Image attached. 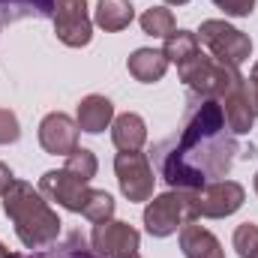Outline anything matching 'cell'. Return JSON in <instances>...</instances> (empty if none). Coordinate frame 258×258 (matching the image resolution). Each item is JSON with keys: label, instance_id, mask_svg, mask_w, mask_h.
<instances>
[{"label": "cell", "instance_id": "8", "mask_svg": "<svg viewBox=\"0 0 258 258\" xmlns=\"http://www.w3.org/2000/svg\"><path fill=\"white\" fill-rule=\"evenodd\" d=\"M54 33L69 48H84L93 39V21L87 15V0H57L54 3Z\"/></svg>", "mask_w": 258, "mask_h": 258}, {"label": "cell", "instance_id": "25", "mask_svg": "<svg viewBox=\"0 0 258 258\" xmlns=\"http://www.w3.org/2000/svg\"><path fill=\"white\" fill-rule=\"evenodd\" d=\"M18 138H21L18 117L9 108H0V144H15Z\"/></svg>", "mask_w": 258, "mask_h": 258}, {"label": "cell", "instance_id": "3", "mask_svg": "<svg viewBox=\"0 0 258 258\" xmlns=\"http://www.w3.org/2000/svg\"><path fill=\"white\" fill-rule=\"evenodd\" d=\"M177 75L195 96H204V99H222L225 93H231L243 81L240 69L219 63L216 57L201 54V51H195L192 57L177 63Z\"/></svg>", "mask_w": 258, "mask_h": 258}, {"label": "cell", "instance_id": "1", "mask_svg": "<svg viewBox=\"0 0 258 258\" xmlns=\"http://www.w3.org/2000/svg\"><path fill=\"white\" fill-rule=\"evenodd\" d=\"M237 156V138L225 123L219 99H189L180 135L162 147V180L171 189H201L204 183L225 180Z\"/></svg>", "mask_w": 258, "mask_h": 258}, {"label": "cell", "instance_id": "5", "mask_svg": "<svg viewBox=\"0 0 258 258\" xmlns=\"http://www.w3.org/2000/svg\"><path fill=\"white\" fill-rule=\"evenodd\" d=\"M198 42L207 45L210 57H216L225 66H234V69H240V63H246L249 51H252V39L243 30L222 21V18H207L198 30Z\"/></svg>", "mask_w": 258, "mask_h": 258}, {"label": "cell", "instance_id": "24", "mask_svg": "<svg viewBox=\"0 0 258 258\" xmlns=\"http://www.w3.org/2000/svg\"><path fill=\"white\" fill-rule=\"evenodd\" d=\"M234 249H237L240 258H249L258 249V225L255 222L237 225V231H234Z\"/></svg>", "mask_w": 258, "mask_h": 258}, {"label": "cell", "instance_id": "10", "mask_svg": "<svg viewBox=\"0 0 258 258\" xmlns=\"http://www.w3.org/2000/svg\"><path fill=\"white\" fill-rule=\"evenodd\" d=\"M78 123L63 114V111H51V114H45L42 117V123H39V144H42V150L45 153H51V156H69V153H75L78 150Z\"/></svg>", "mask_w": 258, "mask_h": 258}, {"label": "cell", "instance_id": "32", "mask_svg": "<svg viewBox=\"0 0 258 258\" xmlns=\"http://www.w3.org/2000/svg\"><path fill=\"white\" fill-rule=\"evenodd\" d=\"M252 75H255V78H258V60H255V66H252Z\"/></svg>", "mask_w": 258, "mask_h": 258}, {"label": "cell", "instance_id": "2", "mask_svg": "<svg viewBox=\"0 0 258 258\" xmlns=\"http://www.w3.org/2000/svg\"><path fill=\"white\" fill-rule=\"evenodd\" d=\"M3 213L12 219L18 240L30 252L51 246L60 234V225H63L57 210H51L48 198L24 180H12V186L3 192Z\"/></svg>", "mask_w": 258, "mask_h": 258}, {"label": "cell", "instance_id": "20", "mask_svg": "<svg viewBox=\"0 0 258 258\" xmlns=\"http://www.w3.org/2000/svg\"><path fill=\"white\" fill-rule=\"evenodd\" d=\"M198 45H201V42H198V33H192V30H174V33L165 39L162 54L168 57V63H183L186 57H192L195 51H201Z\"/></svg>", "mask_w": 258, "mask_h": 258}, {"label": "cell", "instance_id": "22", "mask_svg": "<svg viewBox=\"0 0 258 258\" xmlns=\"http://www.w3.org/2000/svg\"><path fill=\"white\" fill-rule=\"evenodd\" d=\"M81 216H87L93 225L111 219V216H114V198L105 192V189H87L84 207H81Z\"/></svg>", "mask_w": 258, "mask_h": 258}, {"label": "cell", "instance_id": "7", "mask_svg": "<svg viewBox=\"0 0 258 258\" xmlns=\"http://www.w3.org/2000/svg\"><path fill=\"white\" fill-rule=\"evenodd\" d=\"M114 171H117V183L120 192L129 201H150L153 198V165L141 150H120L114 159Z\"/></svg>", "mask_w": 258, "mask_h": 258}, {"label": "cell", "instance_id": "17", "mask_svg": "<svg viewBox=\"0 0 258 258\" xmlns=\"http://www.w3.org/2000/svg\"><path fill=\"white\" fill-rule=\"evenodd\" d=\"M135 18V6L129 0H99L96 3V15L93 21L105 30V33H117V30H126Z\"/></svg>", "mask_w": 258, "mask_h": 258}, {"label": "cell", "instance_id": "9", "mask_svg": "<svg viewBox=\"0 0 258 258\" xmlns=\"http://www.w3.org/2000/svg\"><path fill=\"white\" fill-rule=\"evenodd\" d=\"M138 243H141L138 228H132L129 222H117V219L96 222L93 234H90V246H93V252L99 258L132 255V252H138Z\"/></svg>", "mask_w": 258, "mask_h": 258}, {"label": "cell", "instance_id": "31", "mask_svg": "<svg viewBox=\"0 0 258 258\" xmlns=\"http://www.w3.org/2000/svg\"><path fill=\"white\" fill-rule=\"evenodd\" d=\"M252 186H255V195H258V171H255V180H252Z\"/></svg>", "mask_w": 258, "mask_h": 258}, {"label": "cell", "instance_id": "16", "mask_svg": "<svg viewBox=\"0 0 258 258\" xmlns=\"http://www.w3.org/2000/svg\"><path fill=\"white\" fill-rule=\"evenodd\" d=\"M219 105H222L225 123H228V129H231L234 135H243V132L252 129L255 114H252V108H249V102H246V96H243V81H240V87H234L231 93H225V96L219 99Z\"/></svg>", "mask_w": 258, "mask_h": 258}, {"label": "cell", "instance_id": "28", "mask_svg": "<svg viewBox=\"0 0 258 258\" xmlns=\"http://www.w3.org/2000/svg\"><path fill=\"white\" fill-rule=\"evenodd\" d=\"M12 180H15V177H12V168L0 162V198H3V192H6L9 186H12Z\"/></svg>", "mask_w": 258, "mask_h": 258}, {"label": "cell", "instance_id": "19", "mask_svg": "<svg viewBox=\"0 0 258 258\" xmlns=\"http://www.w3.org/2000/svg\"><path fill=\"white\" fill-rule=\"evenodd\" d=\"M18 258H99L93 249H87L81 231H72L63 243H51L48 249H33L30 255H18Z\"/></svg>", "mask_w": 258, "mask_h": 258}, {"label": "cell", "instance_id": "34", "mask_svg": "<svg viewBox=\"0 0 258 258\" xmlns=\"http://www.w3.org/2000/svg\"><path fill=\"white\" fill-rule=\"evenodd\" d=\"M249 258H258V249H255V252H252V255H249Z\"/></svg>", "mask_w": 258, "mask_h": 258}, {"label": "cell", "instance_id": "15", "mask_svg": "<svg viewBox=\"0 0 258 258\" xmlns=\"http://www.w3.org/2000/svg\"><path fill=\"white\" fill-rule=\"evenodd\" d=\"M111 141L117 150H141L147 141V123L141 120V114L135 111L117 114L111 120Z\"/></svg>", "mask_w": 258, "mask_h": 258}, {"label": "cell", "instance_id": "14", "mask_svg": "<svg viewBox=\"0 0 258 258\" xmlns=\"http://www.w3.org/2000/svg\"><path fill=\"white\" fill-rule=\"evenodd\" d=\"M129 75L141 84H153V81H162V75L168 72V57L156 48H138L132 51L126 60Z\"/></svg>", "mask_w": 258, "mask_h": 258}, {"label": "cell", "instance_id": "6", "mask_svg": "<svg viewBox=\"0 0 258 258\" xmlns=\"http://www.w3.org/2000/svg\"><path fill=\"white\" fill-rule=\"evenodd\" d=\"M192 201L198 219H225L243 207L246 192L234 180H213L204 183L201 189H192Z\"/></svg>", "mask_w": 258, "mask_h": 258}, {"label": "cell", "instance_id": "13", "mask_svg": "<svg viewBox=\"0 0 258 258\" xmlns=\"http://www.w3.org/2000/svg\"><path fill=\"white\" fill-rule=\"evenodd\" d=\"M180 249L186 258H225V249L216 240V234H210L195 222H186L180 228Z\"/></svg>", "mask_w": 258, "mask_h": 258}, {"label": "cell", "instance_id": "33", "mask_svg": "<svg viewBox=\"0 0 258 258\" xmlns=\"http://www.w3.org/2000/svg\"><path fill=\"white\" fill-rule=\"evenodd\" d=\"M123 258H141V255H138V252H132V255H123Z\"/></svg>", "mask_w": 258, "mask_h": 258}, {"label": "cell", "instance_id": "11", "mask_svg": "<svg viewBox=\"0 0 258 258\" xmlns=\"http://www.w3.org/2000/svg\"><path fill=\"white\" fill-rule=\"evenodd\" d=\"M87 183H81V180H75L66 168H54V171H45L42 177H39V192L45 195L48 201H54V204H60L66 210H72V213H81V207H84V198H87Z\"/></svg>", "mask_w": 258, "mask_h": 258}, {"label": "cell", "instance_id": "26", "mask_svg": "<svg viewBox=\"0 0 258 258\" xmlns=\"http://www.w3.org/2000/svg\"><path fill=\"white\" fill-rule=\"evenodd\" d=\"M225 15H231V18H246V15H252V9H255V0H213Z\"/></svg>", "mask_w": 258, "mask_h": 258}, {"label": "cell", "instance_id": "18", "mask_svg": "<svg viewBox=\"0 0 258 258\" xmlns=\"http://www.w3.org/2000/svg\"><path fill=\"white\" fill-rule=\"evenodd\" d=\"M57 0H0V27L21 18H51Z\"/></svg>", "mask_w": 258, "mask_h": 258}, {"label": "cell", "instance_id": "27", "mask_svg": "<svg viewBox=\"0 0 258 258\" xmlns=\"http://www.w3.org/2000/svg\"><path fill=\"white\" fill-rule=\"evenodd\" d=\"M243 96H246V102H249L252 114L258 117V78H255V75L243 78Z\"/></svg>", "mask_w": 258, "mask_h": 258}, {"label": "cell", "instance_id": "30", "mask_svg": "<svg viewBox=\"0 0 258 258\" xmlns=\"http://www.w3.org/2000/svg\"><path fill=\"white\" fill-rule=\"evenodd\" d=\"M165 3H171V6H183V3H189V0H165Z\"/></svg>", "mask_w": 258, "mask_h": 258}, {"label": "cell", "instance_id": "12", "mask_svg": "<svg viewBox=\"0 0 258 258\" xmlns=\"http://www.w3.org/2000/svg\"><path fill=\"white\" fill-rule=\"evenodd\" d=\"M114 120V105L108 96H99V93H90L78 102V114H75V123L81 132H90V135H99L102 129L111 126Z\"/></svg>", "mask_w": 258, "mask_h": 258}, {"label": "cell", "instance_id": "23", "mask_svg": "<svg viewBox=\"0 0 258 258\" xmlns=\"http://www.w3.org/2000/svg\"><path fill=\"white\" fill-rule=\"evenodd\" d=\"M66 171L75 177V180H81V183H90L93 177H96V168H99V162H96V156L90 153V150H84V147H78L75 153H69L66 156Z\"/></svg>", "mask_w": 258, "mask_h": 258}, {"label": "cell", "instance_id": "4", "mask_svg": "<svg viewBox=\"0 0 258 258\" xmlns=\"http://www.w3.org/2000/svg\"><path fill=\"white\" fill-rule=\"evenodd\" d=\"M195 219L198 213H195L192 189H168V192L150 198L144 207V228L150 237H168Z\"/></svg>", "mask_w": 258, "mask_h": 258}, {"label": "cell", "instance_id": "29", "mask_svg": "<svg viewBox=\"0 0 258 258\" xmlns=\"http://www.w3.org/2000/svg\"><path fill=\"white\" fill-rule=\"evenodd\" d=\"M0 258H18V255H12V252H9V249H6V246L0 243Z\"/></svg>", "mask_w": 258, "mask_h": 258}, {"label": "cell", "instance_id": "21", "mask_svg": "<svg viewBox=\"0 0 258 258\" xmlns=\"http://www.w3.org/2000/svg\"><path fill=\"white\" fill-rule=\"evenodd\" d=\"M141 30H144L147 36H153V39H168V36L177 30L171 9H165V6H150V9H144V15H141Z\"/></svg>", "mask_w": 258, "mask_h": 258}]
</instances>
